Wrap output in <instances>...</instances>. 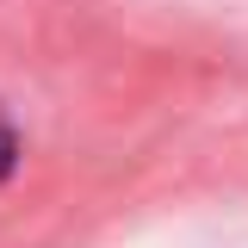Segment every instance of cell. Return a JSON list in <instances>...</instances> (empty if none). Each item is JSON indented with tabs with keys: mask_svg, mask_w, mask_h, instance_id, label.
Segmentation results:
<instances>
[{
	"mask_svg": "<svg viewBox=\"0 0 248 248\" xmlns=\"http://www.w3.org/2000/svg\"><path fill=\"white\" fill-rule=\"evenodd\" d=\"M6 168H13V137L0 130V180H6Z\"/></svg>",
	"mask_w": 248,
	"mask_h": 248,
	"instance_id": "obj_1",
	"label": "cell"
}]
</instances>
